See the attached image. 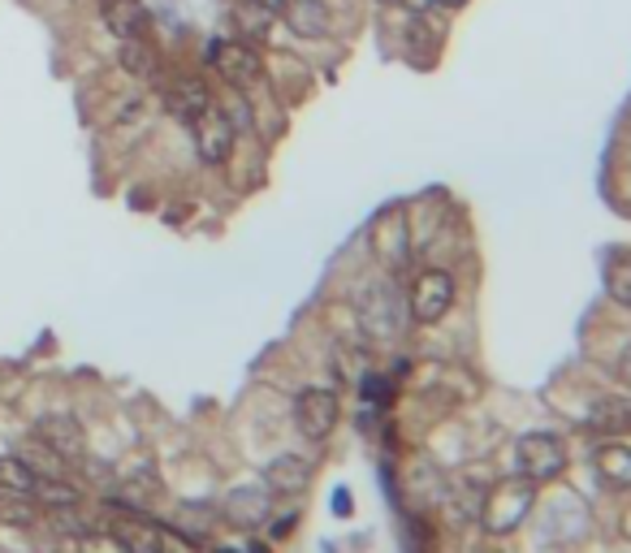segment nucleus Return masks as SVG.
I'll return each instance as SVG.
<instances>
[{"label": "nucleus", "mask_w": 631, "mask_h": 553, "mask_svg": "<svg viewBox=\"0 0 631 553\" xmlns=\"http://www.w3.org/2000/svg\"><path fill=\"white\" fill-rule=\"evenodd\" d=\"M398 4H402L407 13H415V18H424V13H433L441 0H398Z\"/></svg>", "instance_id": "nucleus-25"}, {"label": "nucleus", "mask_w": 631, "mask_h": 553, "mask_svg": "<svg viewBox=\"0 0 631 553\" xmlns=\"http://www.w3.org/2000/svg\"><path fill=\"white\" fill-rule=\"evenodd\" d=\"M100 13H104V22L118 40L143 36V27H148V9L139 0H100Z\"/></svg>", "instance_id": "nucleus-16"}, {"label": "nucleus", "mask_w": 631, "mask_h": 553, "mask_svg": "<svg viewBox=\"0 0 631 553\" xmlns=\"http://www.w3.org/2000/svg\"><path fill=\"white\" fill-rule=\"evenodd\" d=\"M614 372H619V381L631 390V342L623 346V355H619V363H614Z\"/></svg>", "instance_id": "nucleus-26"}, {"label": "nucleus", "mask_w": 631, "mask_h": 553, "mask_svg": "<svg viewBox=\"0 0 631 553\" xmlns=\"http://www.w3.org/2000/svg\"><path fill=\"white\" fill-rule=\"evenodd\" d=\"M40 506H52V511H70V506H79V489L74 484H61V480H48L40 475V484H36V493H31Z\"/></svg>", "instance_id": "nucleus-21"}, {"label": "nucleus", "mask_w": 631, "mask_h": 553, "mask_svg": "<svg viewBox=\"0 0 631 553\" xmlns=\"http://www.w3.org/2000/svg\"><path fill=\"white\" fill-rule=\"evenodd\" d=\"M351 308H355V320L359 329H363V338L368 342H381V346H390L402 338V329H407V303H402V294H398V285L390 276H368V281H359L355 294H351Z\"/></svg>", "instance_id": "nucleus-1"}, {"label": "nucleus", "mask_w": 631, "mask_h": 553, "mask_svg": "<svg viewBox=\"0 0 631 553\" xmlns=\"http://www.w3.org/2000/svg\"><path fill=\"white\" fill-rule=\"evenodd\" d=\"M605 294L631 312V247H610V255H605Z\"/></svg>", "instance_id": "nucleus-17"}, {"label": "nucleus", "mask_w": 631, "mask_h": 553, "mask_svg": "<svg viewBox=\"0 0 631 553\" xmlns=\"http://www.w3.org/2000/svg\"><path fill=\"white\" fill-rule=\"evenodd\" d=\"M273 493H269V484L260 480V484H234L230 493H226V502H221V514H226V523L230 527H242V532H260V527H269V519H273Z\"/></svg>", "instance_id": "nucleus-9"}, {"label": "nucleus", "mask_w": 631, "mask_h": 553, "mask_svg": "<svg viewBox=\"0 0 631 553\" xmlns=\"http://www.w3.org/2000/svg\"><path fill=\"white\" fill-rule=\"evenodd\" d=\"M208 104H212V91H208V82L199 79V74H182V79H173L164 87V109L182 121V125H191Z\"/></svg>", "instance_id": "nucleus-14"}, {"label": "nucleus", "mask_w": 631, "mask_h": 553, "mask_svg": "<svg viewBox=\"0 0 631 553\" xmlns=\"http://www.w3.org/2000/svg\"><path fill=\"white\" fill-rule=\"evenodd\" d=\"M372 251H377V260L390 273H407V264H411V230H407L402 212H385L372 225Z\"/></svg>", "instance_id": "nucleus-12"}, {"label": "nucleus", "mask_w": 631, "mask_h": 553, "mask_svg": "<svg viewBox=\"0 0 631 553\" xmlns=\"http://www.w3.org/2000/svg\"><path fill=\"white\" fill-rule=\"evenodd\" d=\"M251 4H264V9H273V13L277 9H286V0H251Z\"/></svg>", "instance_id": "nucleus-29"}, {"label": "nucleus", "mask_w": 631, "mask_h": 553, "mask_svg": "<svg viewBox=\"0 0 631 553\" xmlns=\"http://www.w3.org/2000/svg\"><path fill=\"white\" fill-rule=\"evenodd\" d=\"M537 527H541V541L545 545H580V541H589L592 532V511L584 506V497H575V493H558V497H545V502H537Z\"/></svg>", "instance_id": "nucleus-4"}, {"label": "nucleus", "mask_w": 631, "mask_h": 553, "mask_svg": "<svg viewBox=\"0 0 631 553\" xmlns=\"http://www.w3.org/2000/svg\"><path fill=\"white\" fill-rule=\"evenodd\" d=\"M454 303H459V281L450 269H420V273L411 276V285H407V316L415 320V324H441V320L454 312Z\"/></svg>", "instance_id": "nucleus-5"}, {"label": "nucleus", "mask_w": 631, "mask_h": 553, "mask_svg": "<svg viewBox=\"0 0 631 553\" xmlns=\"http://www.w3.org/2000/svg\"><path fill=\"white\" fill-rule=\"evenodd\" d=\"M121 70L134 74V79H152L157 74V52H152V43L143 40V36L121 40Z\"/></svg>", "instance_id": "nucleus-19"}, {"label": "nucleus", "mask_w": 631, "mask_h": 553, "mask_svg": "<svg viewBox=\"0 0 631 553\" xmlns=\"http://www.w3.org/2000/svg\"><path fill=\"white\" fill-rule=\"evenodd\" d=\"M191 139H196V157L203 160V164H226L230 152H234L238 130L221 104H208V109L191 121Z\"/></svg>", "instance_id": "nucleus-8"}, {"label": "nucleus", "mask_w": 631, "mask_h": 553, "mask_svg": "<svg viewBox=\"0 0 631 553\" xmlns=\"http://www.w3.org/2000/svg\"><path fill=\"white\" fill-rule=\"evenodd\" d=\"M290 420H294V433L303 436V441H329V436L338 433V424H342V398L333 394V390H324V385H308V390H299L294 398V411H290Z\"/></svg>", "instance_id": "nucleus-6"}, {"label": "nucleus", "mask_w": 631, "mask_h": 553, "mask_svg": "<svg viewBox=\"0 0 631 553\" xmlns=\"http://www.w3.org/2000/svg\"><path fill=\"white\" fill-rule=\"evenodd\" d=\"M238 27H242L247 43L264 40V36H269V27H273V9H264V4H251V0H247V9H238Z\"/></svg>", "instance_id": "nucleus-22"}, {"label": "nucleus", "mask_w": 631, "mask_h": 553, "mask_svg": "<svg viewBox=\"0 0 631 553\" xmlns=\"http://www.w3.org/2000/svg\"><path fill=\"white\" fill-rule=\"evenodd\" d=\"M208 66L217 70V79H226L234 91H247L264 79V66H260V52L247 40H212L208 48Z\"/></svg>", "instance_id": "nucleus-7"}, {"label": "nucleus", "mask_w": 631, "mask_h": 553, "mask_svg": "<svg viewBox=\"0 0 631 553\" xmlns=\"http://www.w3.org/2000/svg\"><path fill=\"white\" fill-rule=\"evenodd\" d=\"M31 433H36V441H40L48 454H57L66 463H79L82 454H87V429L79 424V415H70V411L40 415Z\"/></svg>", "instance_id": "nucleus-10"}, {"label": "nucleus", "mask_w": 631, "mask_h": 553, "mask_svg": "<svg viewBox=\"0 0 631 553\" xmlns=\"http://www.w3.org/2000/svg\"><path fill=\"white\" fill-rule=\"evenodd\" d=\"M36 484H40V472H36L31 463L0 454V493H27V497H31Z\"/></svg>", "instance_id": "nucleus-20"}, {"label": "nucleus", "mask_w": 631, "mask_h": 553, "mask_svg": "<svg viewBox=\"0 0 631 553\" xmlns=\"http://www.w3.org/2000/svg\"><path fill=\"white\" fill-rule=\"evenodd\" d=\"M592 475L610 493H631V441L628 436H601L592 450Z\"/></svg>", "instance_id": "nucleus-11"}, {"label": "nucleus", "mask_w": 631, "mask_h": 553, "mask_svg": "<svg viewBox=\"0 0 631 553\" xmlns=\"http://www.w3.org/2000/svg\"><path fill=\"white\" fill-rule=\"evenodd\" d=\"M589 424L605 436H631V398H601Z\"/></svg>", "instance_id": "nucleus-18"}, {"label": "nucleus", "mask_w": 631, "mask_h": 553, "mask_svg": "<svg viewBox=\"0 0 631 553\" xmlns=\"http://www.w3.org/2000/svg\"><path fill=\"white\" fill-rule=\"evenodd\" d=\"M74 553H130V550H126V541H121L118 532L87 527V532H79V545H74Z\"/></svg>", "instance_id": "nucleus-23"}, {"label": "nucleus", "mask_w": 631, "mask_h": 553, "mask_svg": "<svg viewBox=\"0 0 631 553\" xmlns=\"http://www.w3.org/2000/svg\"><path fill=\"white\" fill-rule=\"evenodd\" d=\"M441 4H468V0H441Z\"/></svg>", "instance_id": "nucleus-30"}, {"label": "nucleus", "mask_w": 631, "mask_h": 553, "mask_svg": "<svg viewBox=\"0 0 631 553\" xmlns=\"http://www.w3.org/2000/svg\"><path fill=\"white\" fill-rule=\"evenodd\" d=\"M511 467L519 480L545 489V484H558L562 475L571 472V445L562 433H550V429H532L523 433L511 445Z\"/></svg>", "instance_id": "nucleus-2"}, {"label": "nucleus", "mask_w": 631, "mask_h": 553, "mask_svg": "<svg viewBox=\"0 0 631 553\" xmlns=\"http://www.w3.org/2000/svg\"><path fill=\"white\" fill-rule=\"evenodd\" d=\"M312 475V459H303V454H277L264 463V484H269L273 497H303Z\"/></svg>", "instance_id": "nucleus-13"}, {"label": "nucleus", "mask_w": 631, "mask_h": 553, "mask_svg": "<svg viewBox=\"0 0 631 553\" xmlns=\"http://www.w3.org/2000/svg\"><path fill=\"white\" fill-rule=\"evenodd\" d=\"M351 506H355V502H351V493H347V489H338V493H333V511L347 519V514H351Z\"/></svg>", "instance_id": "nucleus-28"}, {"label": "nucleus", "mask_w": 631, "mask_h": 553, "mask_svg": "<svg viewBox=\"0 0 631 553\" xmlns=\"http://www.w3.org/2000/svg\"><path fill=\"white\" fill-rule=\"evenodd\" d=\"M281 18H286V27H290L299 40H320V36H329V27H333V13H329L324 0H286Z\"/></svg>", "instance_id": "nucleus-15"}, {"label": "nucleus", "mask_w": 631, "mask_h": 553, "mask_svg": "<svg viewBox=\"0 0 631 553\" xmlns=\"http://www.w3.org/2000/svg\"><path fill=\"white\" fill-rule=\"evenodd\" d=\"M294 519H299V514H281L277 523H269V532H273V536H290V532H294Z\"/></svg>", "instance_id": "nucleus-27"}, {"label": "nucleus", "mask_w": 631, "mask_h": 553, "mask_svg": "<svg viewBox=\"0 0 631 553\" xmlns=\"http://www.w3.org/2000/svg\"><path fill=\"white\" fill-rule=\"evenodd\" d=\"M537 502H541V489L537 484H528V480H498L489 493H484V502H480V527L489 532V536H514L532 511H537Z\"/></svg>", "instance_id": "nucleus-3"}, {"label": "nucleus", "mask_w": 631, "mask_h": 553, "mask_svg": "<svg viewBox=\"0 0 631 553\" xmlns=\"http://www.w3.org/2000/svg\"><path fill=\"white\" fill-rule=\"evenodd\" d=\"M359 390H363V398H368L372 406H390V402H394V381L381 376V372H368V376L359 381Z\"/></svg>", "instance_id": "nucleus-24"}]
</instances>
